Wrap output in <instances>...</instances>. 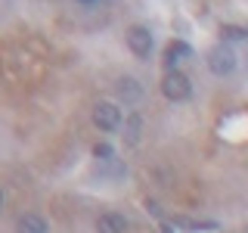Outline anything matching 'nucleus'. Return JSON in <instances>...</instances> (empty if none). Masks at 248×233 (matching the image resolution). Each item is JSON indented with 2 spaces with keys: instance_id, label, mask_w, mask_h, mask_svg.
Instances as JSON below:
<instances>
[{
  "instance_id": "f257e3e1",
  "label": "nucleus",
  "mask_w": 248,
  "mask_h": 233,
  "mask_svg": "<svg viewBox=\"0 0 248 233\" xmlns=\"http://www.w3.org/2000/svg\"><path fill=\"white\" fill-rule=\"evenodd\" d=\"M161 93H165L168 100H174V103H183V100H189V93H192V84H189V78H186L183 72H168L165 75V81H161Z\"/></svg>"
},
{
  "instance_id": "f03ea898",
  "label": "nucleus",
  "mask_w": 248,
  "mask_h": 233,
  "mask_svg": "<svg viewBox=\"0 0 248 233\" xmlns=\"http://www.w3.org/2000/svg\"><path fill=\"white\" fill-rule=\"evenodd\" d=\"M208 68H211L214 75H220V78L236 68V56H232V50L227 44H217V47L208 50Z\"/></svg>"
},
{
  "instance_id": "7ed1b4c3",
  "label": "nucleus",
  "mask_w": 248,
  "mask_h": 233,
  "mask_svg": "<svg viewBox=\"0 0 248 233\" xmlns=\"http://www.w3.org/2000/svg\"><path fill=\"white\" fill-rule=\"evenodd\" d=\"M93 124L99 131H118L121 128V109L115 103H96L93 106Z\"/></svg>"
},
{
  "instance_id": "20e7f679",
  "label": "nucleus",
  "mask_w": 248,
  "mask_h": 233,
  "mask_svg": "<svg viewBox=\"0 0 248 233\" xmlns=\"http://www.w3.org/2000/svg\"><path fill=\"white\" fill-rule=\"evenodd\" d=\"M152 31L146 28V25H134V28H127V47H130V53L140 59H146L152 53Z\"/></svg>"
},
{
  "instance_id": "39448f33",
  "label": "nucleus",
  "mask_w": 248,
  "mask_h": 233,
  "mask_svg": "<svg viewBox=\"0 0 248 233\" xmlns=\"http://www.w3.org/2000/svg\"><path fill=\"white\" fill-rule=\"evenodd\" d=\"M118 100L121 103H127V106H134V103H140V97H143V84L137 81V78H130V75H124V78H118Z\"/></svg>"
},
{
  "instance_id": "423d86ee",
  "label": "nucleus",
  "mask_w": 248,
  "mask_h": 233,
  "mask_svg": "<svg viewBox=\"0 0 248 233\" xmlns=\"http://www.w3.org/2000/svg\"><path fill=\"white\" fill-rule=\"evenodd\" d=\"M127 230V217L118 212H106L96 217V233H124Z\"/></svg>"
},
{
  "instance_id": "0eeeda50",
  "label": "nucleus",
  "mask_w": 248,
  "mask_h": 233,
  "mask_svg": "<svg viewBox=\"0 0 248 233\" xmlns=\"http://www.w3.org/2000/svg\"><path fill=\"white\" fill-rule=\"evenodd\" d=\"M16 233H50V227H46V221L41 215L28 212V215H22L19 221H16Z\"/></svg>"
},
{
  "instance_id": "6e6552de",
  "label": "nucleus",
  "mask_w": 248,
  "mask_h": 233,
  "mask_svg": "<svg viewBox=\"0 0 248 233\" xmlns=\"http://www.w3.org/2000/svg\"><path fill=\"white\" fill-rule=\"evenodd\" d=\"M183 56H192V47H189V44H183V41L168 44V50H165V68H168V72H174V66H177Z\"/></svg>"
},
{
  "instance_id": "1a4fd4ad",
  "label": "nucleus",
  "mask_w": 248,
  "mask_h": 233,
  "mask_svg": "<svg viewBox=\"0 0 248 233\" xmlns=\"http://www.w3.org/2000/svg\"><path fill=\"white\" fill-rule=\"evenodd\" d=\"M140 131H143V118H140L137 112H130L127 118H124V140H127V143H140Z\"/></svg>"
},
{
  "instance_id": "9d476101",
  "label": "nucleus",
  "mask_w": 248,
  "mask_h": 233,
  "mask_svg": "<svg viewBox=\"0 0 248 233\" xmlns=\"http://www.w3.org/2000/svg\"><path fill=\"white\" fill-rule=\"evenodd\" d=\"M124 171H127V168H124L118 159H106L103 165H99V174H103V177H124Z\"/></svg>"
},
{
  "instance_id": "9b49d317",
  "label": "nucleus",
  "mask_w": 248,
  "mask_h": 233,
  "mask_svg": "<svg viewBox=\"0 0 248 233\" xmlns=\"http://www.w3.org/2000/svg\"><path fill=\"white\" fill-rule=\"evenodd\" d=\"M220 34H223V41H242V37H248V31L239 25H223Z\"/></svg>"
},
{
  "instance_id": "f8f14e48",
  "label": "nucleus",
  "mask_w": 248,
  "mask_h": 233,
  "mask_svg": "<svg viewBox=\"0 0 248 233\" xmlns=\"http://www.w3.org/2000/svg\"><path fill=\"white\" fill-rule=\"evenodd\" d=\"M93 155H96L99 162H106V159H115V155H112V146H108V143H96V146H93Z\"/></svg>"
},
{
  "instance_id": "ddd939ff",
  "label": "nucleus",
  "mask_w": 248,
  "mask_h": 233,
  "mask_svg": "<svg viewBox=\"0 0 248 233\" xmlns=\"http://www.w3.org/2000/svg\"><path fill=\"white\" fill-rule=\"evenodd\" d=\"M161 233H174V230H170V227H168V224H165V227H161Z\"/></svg>"
},
{
  "instance_id": "4468645a",
  "label": "nucleus",
  "mask_w": 248,
  "mask_h": 233,
  "mask_svg": "<svg viewBox=\"0 0 248 233\" xmlns=\"http://www.w3.org/2000/svg\"><path fill=\"white\" fill-rule=\"evenodd\" d=\"M0 208H3V190H0Z\"/></svg>"
},
{
  "instance_id": "2eb2a0df",
  "label": "nucleus",
  "mask_w": 248,
  "mask_h": 233,
  "mask_svg": "<svg viewBox=\"0 0 248 233\" xmlns=\"http://www.w3.org/2000/svg\"><path fill=\"white\" fill-rule=\"evenodd\" d=\"M81 3H93V0H81Z\"/></svg>"
}]
</instances>
